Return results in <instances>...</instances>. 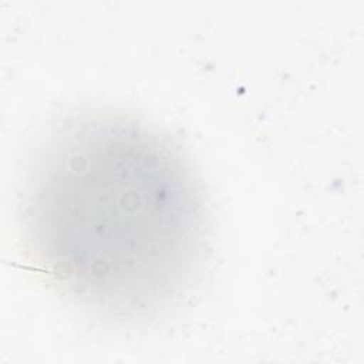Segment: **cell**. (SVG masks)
<instances>
[{"instance_id":"6da1fadb","label":"cell","mask_w":364,"mask_h":364,"mask_svg":"<svg viewBox=\"0 0 364 364\" xmlns=\"http://www.w3.org/2000/svg\"><path fill=\"white\" fill-rule=\"evenodd\" d=\"M20 223L34 269L75 307L117 324L168 310L209 250V210L179 145L97 109L63 121L27 168Z\"/></svg>"}]
</instances>
